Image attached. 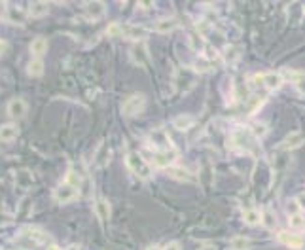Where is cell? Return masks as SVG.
Segmentation results:
<instances>
[{"mask_svg":"<svg viewBox=\"0 0 305 250\" xmlns=\"http://www.w3.org/2000/svg\"><path fill=\"white\" fill-rule=\"evenodd\" d=\"M125 165H127V169H131V172L137 174L138 178L148 180L152 176L150 163H148L138 152H127V156H125Z\"/></svg>","mask_w":305,"mask_h":250,"instance_id":"cell-1","label":"cell"},{"mask_svg":"<svg viewBox=\"0 0 305 250\" xmlns=\"http://www.w3.org/2000/svg\"><path fill=\"white\" fill-rule=\"evenodd\" d=\"M144 106H146V97L142 93H135L125 99L122 112H124V116H137L144 110Z\"/></svg>","mask_w":305,"mask_h":250,"instance_id":"cell-2","label":"cell"},{"mask_svg":"<svg viewBox=\"0 0 305 250\" xmlns=\"http://www.w3.org/2000/svg\"><path fill=\"white\" fill-rule=\"evenodd\" d=\"M19 239H25L32 246H40V244L50 243V235L44 233L40 228H23V231L19 233Z\"/></svg>","mask_w":305,"mask_h":250,"instance_id":"cell-3","label":"cell"},{"mask_svg":"<svg viewBox=\"0 0 305 250\" xmlns=\"http://www.w3.org/2000/svg\"><path fill=\"white\" fill-rule=\"evenodd\" d=\"M78 192H80V190H76V188H72L70 184L63 182V184H59V186L53 190V199L57 201V203H61V205H65V203H70V201L76 199V197H78Z\"/></svg>","mask_w":305,"mask_h":250,"instance_id":"cell-4","label":"cell"},{"mask_svg":"<svg viewBox=\"0 0 305 250\" xmlns=\"http://www.w3.org/2000/svg\"><path fill=\"white\" fill-rule=\"evenodd\" d=\"M254 138L256 136L252 135V133H248L247 129H237V131L232 135V142H233V146H237L241 150H248V148H252Z\"/></svg>","mask_w":305,"mask_h":250,"instance_id":"cell-5","label":"cell"},{"mask_svg":"<svg viewBox=\"0 0 305 250\" xmlns=\"http://www.w3.org/2000/svg\"><path fill=\"white\" fill-rule=\"evenodd\" d=\"M129 57L135 64H140V66H146L150 63V53H148V48L144 46V42H137L129 51Z\"/></svg>","mask_w":305,"mask_h":250,"instance_id":"cell-6","label":"cell"},{"mask_svg":"<svg viewBox=\"0 0 305 250\" xmlns=\"http://www.w3.org/2000/svg\"><path fill=\"white\" fill-rule=\"evenodd\" d=\"M27 108L29 106H27V102H25V100L19 99V97H15V99H12L6 104V112L12 120H21L23 116L27 114Z\"/></svg>","mask_w":305,"mask_h":250,"instance_id":"cell-7","label":"cell"},{"mask_svg":"<svg viewBox=\"0 0 305 250\" xmlns=\"http://www.w3.org/2000/svg\"><path fill=\"white\" fill-rule=\"evenodd\" d=\"M6 19L8 23H12V25H25L27 14H25V10H23L21 6L10 4V6H6Z\"/></svg>","mask_w":305,"mask_h":250,"instance_id":"cell-8","label":"cell"},{"mask_svg":"<svg viewBox=\"0 0 305 250\" xmlns=\"http://www.w3.org/2000/svg\"><path fill=\"white\" fill-rule=\"evenodd\" d=\"M174 159H176V152L174 150H158L156 154L152 156V163L156 167H171Z\"/></svg>","mask_w":305,"mask_h":250,"instance_id":"cell-9","label":"cell"},{"mask_svg":"<svg viewBox=\"0 0 305 250\" xmlns=\"http://www.w3.org/2000/svg\"><path fill=\"white\" fill-rule=\"evenodd\" d=\"M279 243L284 244V246H290V248H301L303 246V237L296 235V233H290V231H279Z\"/></svg>","mask_w":305,"mask_h":250,"instance_id":"cell-10","label":"cell"},{"mask_svg":"<svg viewBox=\"0 0 305 250\" xmlns=\"http://www.w3.org/2000/svg\"><path fill=\"white\" fill-rule=\"evenodd\" d=\"M178 25H180V23H178L176 17H161V19H158V21L154 23V30H156V32H161V34H165V32L174 30Z\"/></svg>","mask_w":305,"mask_h":250,"instance_id":"cell-11","label":"cell"},{"mask_svg":"<svg viewBox=\"0 0 305 250\" xmlns=\"http://www.w3.org/2000/svg\"><path fill=\"white\" fill-rule=\"evenodd\" d=\"M19 136V127L15 123H4L0 125V142H12Z\"/></svg>","mask_w":305,"mask_h":250,"instance_id":"cell-12","label":"cell"},{"mask_svg":"<svg viewBox=\"0 0 305 250\" xmlns=\"http://www.w3.org/2000/svg\"><path fill=\"white\" fill-rule=\"evenodd\" d=\"M150 140L156 148H160V150H169V146H171V140H169V136L165 131H161V129H156L150 133Z\"/></svg>","mask_w":305,"mask_h":250,"instance_id":"cell-13","label":"cell"},{"mask_svg":"<svg viewBox=\"0 0 305 250\" xmlns=\"http://www.w3.org/2000/svg\"><path fill=\"white\" fill-rule=\"evenodd\" d=\"M84 12L89 19H101L102 15L106 14V6L102 2H87L84 6Z\"/></svg>","mask_w":305,"mask_h":250,"instance_id":"cell-14","label":"cell"},{"mask_svg":"<svg viewBox=\"0 0 305 250\" xmlns=\"http://www.w3.org/2000/svg\"><path fill=\"white\" fill-rule=\"evenodd\" d=\"M167 174L174 180H180V182H192V180H194V174H192L188 169H184V167H176V165L167 167Z\"/></svg>","mask_w":305,"mask_h":250,"instance_id":"cell-15","label":"cell"},{"mask_svg":"<svg viewBox=\"0 0 305 250\" xmlns=\"http://www.w3.org/2000/svg\"><path fill=\"white\" fill-rule=\"evenodd\" d=\"M124 36L125 38H129L133 42H142L146 38V29L144 27H138V25H129V27H125L124 29Z\"/></svg>","mask_w":305,"mask_h":250,"instance_id":"cell-16","label":"cell"},{"mask_svg":"<svg viewBox=\"0 0 305 250\" xmlns=\"http://www.w3.org/2000/svg\"><path fill=\"white\" fill-rule=\"evenodd\" d=\"M303 140H305L303 135H301L299 131H294V133H288V135H286V138L283 140L281 146H283L284 150H294V148H299V146L303 144Z\"/></svg>","mask_w":305,"mask_h":250,"instance_id":"cell-17","label":"cell"},{"mask_svg":"<svg viewBox=\"0 0 305 250\" xmlns=\"http://www.w3.org/2000/svg\"><path fill=\"white\" fill-rule=\"evenodd\" d=\"M95 215H97V218L104 224V222H108L110 218V205L108 201L104 199V197H99V199L95 201Z\"/></svg>","mask_w":305,"mask_h":250,"instance_id":"cell-18","label":"cell"},{"mask_svg":"<svg viewBox=\"0 0 305 250\" xmlns=\"http://www.w3.org/2000/svg\"><path fill=\"white\" fill-rule=\"evenodd\" d=\"M283 76L281 74H277V72H268V74H263V86L268 87V91H275L279 87L283 86Z\"/></svg>","mask_w":305,"mask_h":250,"instance_id":"cell-19","label":"cell"},{"mask_svg":"<svg viewBox=\"0 0 305 250\" xmlns=\"http://www.w3.org/2000/svg\"><path fill=\"white\" fill-rule=\"evenodd\" d=\"M46 51H48V40H46L44 36H36V38L30 42V53L36 59H40Z\"/></svg>","mask_w":305,"mask_h":250,"instance_id":"cell-20","label":"cell"},{"mask_svg":"<svg viewBox=\"0 0 305 250\" xmlns=\"http://www.w3.org/2000/svg\"><path fill=\"white\" fill-rule=\"evenodd\" d=\"M108 157H110V148H108V144L102 142L101 146H99V150H97V154L93 156V165H95V167H104V165L108 163Z\"/></svg>","mask_w":305,"mask_h":250,"instance_id":"cell-21","label":"cell"},{"mask_svg":"<svg viewBox=\"0 0 305 250\" xmlns=\"http://www.w3.org/2000/svg\"><path fill=\"white\" fill-rule=\"evenodd\" d=\"M50 12V4L48 2H30L29 6V15L30 17H44V15Z\"/></svg>","mask_w":305,"mask_h":250,"instance_id":"cell-22","label":"cell"},{"mask_svg":"<svg viewBox=\"0 0 305 250\" xmlns=\"http://www.w3.org/2000/svg\"><path fill=\"white\" fill-rule=\"evenodd\" d=\"M27 74L32 76V78H40L44 74V61L42 59H32L29 64H27Z\"/></svg>","mask_w":305,"mask_h":250,"instance_id":"cell-23","label":"cell"},{"mask_svg":"<svg viewBox=\"0 0 305 250\" xmlns=\"http://www.w3.org/2000/svg\"><path fill=\"white\" fill-rule=\"evenodd\" d=\"M173 125H174L176 129H178V131H188V129L192 127V125H194V118H192L189 114L176 116V118L173 120Z\"/></svg>","mask_w":305,"mask_h":250,"instance_id":"cell-24","label":"cell"},{"mask_svg":"<svg viewBox=\"0 0 305 250\" xmlns=\"http://www.w3.org/2000/svg\"><path fill=\"white\" fill-rule=\"evenodd\" d=\"M243 220H245V224H248V226H258V224H261V212L256 210V208H247V210L243 212Z\"/></svg>","mask_w":305,"mask_h":250,"instance_id":"cell-25","label":"cell"},{"mask_svg":"<svg viewBox=\"0 0 305 250\" xmlns=\"http://www.w3.org/2000/svg\"><path fill=\"white\" fill-rule=\"evenodd\" d=\"M292 76V82H294V87L298 89V93H301L305 97V74L303 72H294V70H290L288 72Z\"/></svg>","mask_w":305,"mask_h":250,"instance_id":"cell-26","label":"cell"},{"mask_svg":"<svg viewBox=\"0 0 305 250\" xmlns=\"http://www.w3.org/2000/svg\"><path fill=\"white\" fill-rule=\"evenodd\" d=\"M241 57V50L237 48V46H227L224 51V61L227 64H233V63H237Z\"/></svg>","mask_w":305,"mask_h":250,"instance_id":"cell-27","label":"cell"},{"mask_svg":"<svg viewBox=\"0 0 305 250\" xmlns=\"http://www.w3.org/2000/svg\"><path fill=\"white\" fill-rule=\"evenodd\" d=\"M17 184L21 188H30L32 186V174H30L27 169H21V171H17Z\"/></svg>","mask_w":305,"mask_h":250,"instance_id":"cell-28","label":"cell"},{"mask_svg":"<svg viewBox=\"0 0 305 250\" xmlns=\"http://www.w3.org/2000/svg\"><path fill=\"white\" fill-rule=\"evenodd\" d=\"M230 248L232 250H248L250 248V241L247 237H233L230 241Z\"/></svg>","mask_w":305,"mask_h":250,"instance_id":"cell-29","label":"cell"},{"mask_svg":"<svg viewBox=\"0 0 305 250\" xmlns=\"http://www.w3.org/2000/svg\"><path fill=\"white\" fill-rule=\"evenodd\" d=\"M261 224H263V228H265V229H275L277 218H275V215L269 210V208H265V210L261 212Z\"/></svg>","mask_w":305,"mask_h":250,"instance_id":"cell-30","label":"cell"},{"mask_svg":"<svg viewBox=\"0 0 305 250\" xmlns=\"http://www.w3.org/2000/svg\"><path fill=\"white\" fill-rule=\"evenodd\" d=\"M63 182H66V184H70L72 188H76V190H80L82 186V178H80V174L74 171V169H70V171L66 172V176Z\"/></svg>","mask_w":305,"mask_h":250,"instance_id":"cell-31","label":"cell"},{"mask_svg":"<svg viewBox=\"0 0 305 250\" xmlns=\"http://www.w3.org/2000/svg\"><path fill=\"white\" fill-rule=\"evenodd\" d=\"M194 68H196V72H199V74H203V72H211L212 63L211 61H207V59H197L196 64H194Z\"/></svg>","mask_w":305,"mask_h":250,"instance_id":"cell-32","label":"cell"},{"mask_svg":"<svg viewBox=\"0 0 305 250\" xmlns=\"http://www.w3.org/2000/svg\"><path fill=\"white\" fill-rule=\"evenodd\" d=\"M288 224H290V228H292V229H301V228H305V218H303V215L288 216Z\"/></svg>","mask_w":305,"mask_h":250,"instance_id":"cell-33","label":"cell"},{"mask_svg":"<svg viewBox=\"0 0 305 250\" xmlns=\"http://www.w3.org/2000/svg\"><path fill=\"white\" fill-rule=\"evenodd\" d=\"M252 135H254L256 138H263V136L268 135V125L261 122H256L254 125H252Z\"/></svg>","mask_w":305,"mask_h":250,"instance_id":"cell-34","label":"cell"},{"mask_svg":"<svg viewBox=\"0 0 305 250\" xmlns=\"http://www.w3.org/2000/svg\"><path fill=\"white\" fill-rule=\"evenodd\" d=\"M299 210H301V208H299V203L296 201V197L286 203V212H288V216L299 215Z\"/></svg>","mask_w":305,"mask_h":250,"instance_id":"cell-35","label":"cell"},{"mask_svg":"<svg viewBox=\"0 0 305 250\" xmlns=\"http://www.w3.org/2000/svg\"><path fill=\"white\" fill-rule=\"evenodd\" d=\"M106 34L108 36H118V34H124V27L120 23H110L106 27Z\"/></svg>","mask_w":305,"mask_h":250,"instance_id":"cell-36","label":"cell"},{"mask_svg":"<svg viewBox=\"0 0 305 250\" xmlns=\"http://www.w3.org/2000/svg\"><path fill=\"white\" fill-rule=\"evenodd\" d=\"M197 34H199V32H189V42H192V48H194V50H201V48H203V40Z\"/></svg>","mask_w":305,"mask_h":250,"instance_id":"cell-37","label":"cell"},{"mask_svg":"<svg viewBox=\"0 0 305 250\" xmlns=\"http://www.w3.org/2000/svg\"><path fill=\"white\" fill-rule=\"evenodd\" d=\"M161 250H180V244H178V243H169L167 246H163Z\"/></svg>","mask_w":305,"mask_h":250,"instance_id":"cell-38","label":"cell"},{"mask_svg":"<svg viewBox=\"0 0 305 250\" xmlns=\"http://www.w3.org/2000/svg\"><path fill=\"white\" fill-rule=\"evenodd\" d=\"M296 201L299 203V208H305V193H299L298 197H296Z\"/></svg>","mask_w":305,"mask_h":250,"instance_id":"cell-39","label":"cell"},{"mask_svg":"<svg viewBox=\"0 0 305 250\" xmlns=\"http://www.w3.org/2000/svg\"><path fill=\"white\" fill-rule=\"evenodd\" d=\"M199 250H216V248H214L212 244H203V246H201Z\"/></svg>","mask_w":305,"mask_h":250,"instance_id":"cell-40","label":"cell"},{"mask_svg":"<svg viewBox=\"0 0 305 250\" xmlns=\"http://www.w3.org/2000/svg\"><path fill=\"white\" fill-rule=\"evenodd\" d=\"M66 250H78V246H76V244H72V246H68Z\"/></svg>","mask_w":305,"mask_h":250,"instance_id":"cell-41","label":"cell"},{"mask_svg":"<svg viewBox=\"0 0 305 250\" xmlns=\"http://www.w3.org/2000/svg\"><path fill=\"white\" fill-rule=\"evenodd\" d=\"M148 250H161V248H160V246H150Z\"/></svg>","mask_w":305,"mask_h":250,"instance_id":"cell-42","label":"cell"}]
</instances>
